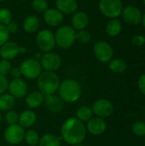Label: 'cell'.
Instances as JSON below:
<instances>
[{
    "label": "cell",
    "mask_w": 145,
    "mask_h": 146,
    "mask_svg": "<svg viewBox=\"0 0 145 146\" xmlns=\"http://www.w3.org/2000/svg\"><path fill=\"white\" fill-rule=\"evenodd\" d=\"M86 132L84 123L74 117L65 121L61 129L62 139L70 145L81 144L86 137Z\"/></svg>",
    "instance_id": "6da1fadb"
},
{
    "label": "cell",
    "mask_w": 145,
    "mask_h": 146,
    "mask_svg": "<svg viewBox=\"0 0 145 146\" xmlns=\"http://www.w3.org/2000/svg\"><path fill=\"white\" fill-rule=\"evenodd\" d=\"M58 92L59 97L63 102L74 103L79 99L82 93V89L78 81L69 79L60 83Z\"/></svg>",
    "instance_id": "7a4b0ae2"
},
{
    "label": "cell",
    "mask_w": 145,
    "mask_h": 146,
    "mask_svg": "<svg viewBox=\"0 0 145 146\" xmlns=\"http://www.w3.org/2000/svg\"><path fill=\"white\" fill-rule=\"evenodd\" d=\"M38 87L39 92L45 97L54 94L60 86L59 76L55 72L44 71L38 77Z\"/></svg>",
    "instance_id": "3957f363"
},
{
    "label": "cell",
    "mask_w": 145,
    "mask_h": 146,
    "mask_svg": "<svg viewBox=\"0 0 145 146\" xmlns=\"http://www.w3.org/2000/svg\"><path fill=\"white\" fill-rule=\"evenodd\" d=\"M54 34L56 45L62 49L70 48L76 41V31L68 25L59 27Z\"/></svg>",
    "instance_id": "277c9868"
},
{
    "label": "cell",
    "mask_w": 145,
    "mask_h": 146,
    "mask_svg": "<svg viewBox=\"0 0 145 146\" xmlns=\"http://www.w3.org/2000/svg\"><path fill=\"white\" fill-rule=\"evenodd\" d=\"M98 8L102 15L109 19H115L120 16L124 9L121 0H101Z\"/></svg>",
    "instance_id": "5b68a950"
},
{
    "label": "cell",
    "mask_w": 145,
    "mask_h": 146,
    "mask_svg": "<svg viewBox=\"0 0 145 146\" xmlns=\"http://www.w3.org/2000/svg\"><path fill=\"white\" fill-rule=\"evenodd\" d=\"M36 44L44 52H51L56 47L55 34L49 29H42L36 35Z\"/></svg>",
    "instance_id": "8992f818"
},
{
    "label": "cell",
    "mask_w": 145,
    "mask_h": 146,
    "mask_svg": "<svg viewBox=\"0 0 145 146\" xmlns=\"http://www.w3.org/2000/svg\"><path fill=\"white\" fill-rule=\"evenodd\" d=\"M20 69L21 75L28 80H35L42 73V67L38 60L35 58H27L24 60L21 65Z\"/></svg>",
    "instance_id": "52a82bcc"
},
{
    "label": "cell",
    "mask_w": 145,
    "mask_h": 146,
    "mask_svg": "<svg viewBox=\"0 0 145 146\" xmlns=\"http://www.w3.org/2000/svg\"><path fill=\"white\" fill-rule=\"evenodd\" d=\"M25 130L19 124L9 125L4 131L3 137L7 143L15 145L21 144L25 137Z\"/></svg>",
    "instance_id": "ba28073f"
},
{
    "label": "cell",
    "mask_w": 145,
    "mask_h": 146,
    "mask_svg": "<svg viewBox=\"0 0 145 146\" xmlns=\"http://www.w3.org/2000/svg\"><path fill=\"white\" fill-rule=\"evenodd\" d=\"M42 68L45 71L55 72L58 70L62 66V58L61 56L55 52H47L41 56L39 59Z\"/></svg>",
    "instance_id": "9c48e42d"
},
{
    "label": "cell",
    "mask_w": 145,
    "mask_h": 146,
    "mask_svg": "<svg viewBox=\"0 0 145 146\" xmlns=\"http://www.w3.org/2000/svg\"><path fill=\"white\" fill-rule=\"evenodd\" d=\"M93 52L95 56L101 62H109L113 59L114 50L112 46L103 40L97 41L93 47Z\"/></svg>",
    "instance_id": "30bf717a"
},
{
    "label": "cell",
    "mask_w": 145,
    "mask_h": 146,
    "mask_svg": "<svg viewBox=\"0 0 145 146\" xmlns=\"http://www.w3.org/2000/svg\"><path fill=\"white\" fill-rule=\"evenodd\" d=\"M91 110L93 114H95L97 117L103 119L110 116L113 114L114 105L109 100L101 98L94 102Z\"/></svg>",
    "instance_id": "8fae6325"
},
{
    "label": "cell",
    "mask_w": 145,
    "mask_h": 146,
    "mask_svg": "<svg viewBox=\"0 0 145 146\" xmlns=\"http://www.w3.org/2000/svg\"><path fill=\"white\" fill-rule=\"evenodd\" d=\"M122 17L124 19V21L129 24V25H138L142 21V13L141 10L132 5H129L126 8L123 9L122 10Z\"/></svg>",
    "instance_id": "7c38bea8"
},
{
    "label": "cell",
    "mask_w": 145,
    "mask_h": 146,
    "mask_svg": "<svg viewBox=\"0 0 145 146\" xmlns=\"http://www.w3.org/2000/svg\"><path fill=\"white\" fill-rule=\"evenodd\" d=\"M9 92L15 98H21L27 92V85L22 79H13L9 83Z\"/></svg>",
    "instance_id": "4fadbf2b"
},
{
    "label": "cell",
    "mask_w": 145,
    "mask_h": 146,
    "mask_svg": "<svg viewBox=\"0 0 145 146\" xmlns=\"http://www.w3.org/2000/svg\"><path fill=\"white\" fill-rule=\"evenodd\" d=\"M44 22L50 27H59L63 21V15L56 8H49L44 14Z\"/></svg>",
    "instance_id": "5bb4252c"
},
{
    "label": "cell",
    "mask_w": 145,
    "mask_h": 146,
    "mask_svg": "<svg viewBox=\"0 0 145 146\" xmlns=\"http://www.w3.org/2000/svg\"><path fill=\"white\" fill-rule=\"evenodd\" d=\"M20 54V45L12 41H8L0 47V56L2 59L10 61Z\"/></svg>",
    "instance_id": "9a60e30c"
},
{
    "label": "cell",
    "mask_w": 145,
    "mask_h": 146,
    "mask_svg": "<svg viewBox=\"0 0 145 146\" xmlns=\"http://www.w3.org/2000/svg\"><path fill=\"white\" fill-rule=\"evenodd\" d=\"M86 131L89 132L92 135H101L107 129L106 121L100 117L91 118L87 121V125L85 126Z\"/></svg>",
    "instance_id": "2e32d148"
},
{
    "label": "cell",
    "mask_w": 145,
    "mask_h": 146,
    "mask_svg": "<svg viewBox=\"0 0 145 146\" xmlns=\"http://www.w3.org/2000/svg\"><path fill=\"white\" fill-rule=\"evenodd\" d=\"M56 9L62 15H73L78 11L77 0H56Z\"/></svg>",
    "instance_id": "e0dca14e"
},
{
    "label": "cell",
    "mask_w": 145,
    "mask_h": 146,
    "mask_svg": "<svg viewBox=\"0 0 145 146\" xmlns=\"http://www.w3.org/2000/svg\"><path fill=\"white\" fill-rule=\"evenodd\" d=\"M71 24V27L75 31L85 29L89 24V16L84 11H76L74 14H73Z\"/></svg>",
    "instance_id": "ac0fdd59"
},
{
    "label": "cell",
    "mask_w": 145,
    "mask_h": 146,
    "mask_svg": "<svg viewBox=\"0 0 145 146\" xmlns=\"http://www.w3.org/2000/svg\"><path fill=\"white\" fill-rule=\"evenodd\" d=\"M44 103L46 108L52 113H60L64 108L63 101L61 99L60 97L56 96L54 94L45 96Z\"/></svg>",
    "instance_id": "d6986e66"
},
{
    "label": "cell",
    "mask_w": 145,
    "mask_h": 146,
    "mask_svg": "<svg viewBox=\"0 0 145 146\" xmlns=\"http://www.w3.org/2000/svg\"><path fill=\"white\" fill-rule=\"evenodd\" d=\"M39 26H40L39 18L35 15H30L26 16L24 19L23 24H22L24 31L28 33H33L37 32Z\"/></svg>",
    "instance_id": "ffe728a7"
},
{
    "label": "cell",
    "mask_w": 145,
    "mask_h": 146,
    "mask_svg": "<svg viewBox=\"0 0 145 146\" xmlns=\"http://www.w3.org/2000/svg\"><path fill=\"white\" fill-rule=\"evenodd\" d=\"M37 121V115L35 112L32 110H25L19 115L18 122L19 125L24 127H30L35 124Z\"/></svg>",
    "instance_id": "44dd1931"
},
{
    "label": "cell",
    "mask_w": 145,
    "mask_h": 146,
    "mask_svg": "<svg viewBox=\"0 0 145 146\" xmlns=\"http://www.w3.org/2000/svg\"><path fill=\"white\" fill-rule=\"evenodd\" d=\"M44 101V96L40 92H32L26 98V104L31 109H37Z\"/></svg>",
    "instance_id": "7402d4cb"
},
{
    "label": "cell",
    "mask_w": 145,
    "mask_h": 146,
    "mask_svg": "<svg viewBox=\"0 0 145 146\" xmlns=\"http://www.w3.org/2000/svg\"><path fill=\"white\" fill-rule=\"evenodd\" d=\"M15 104V98L9 93L0 95V111L10 110Z\"/></svg>",
    "instance_id": "603a6c76"
},
{
    "label": "cell",
    "mask_w": 145,
    "mask_h": 146,
    "mask_svg": "<svg viewBox=\"0 0 145 146\" xmlns=\"http://www.w3.org/2000/svg\"><path fill=\"white\" fill-rule=\"evenodd\" d=\"M121 31V21L117 18L110 20L106 25V33L110 37H116Z\"/></svg>",
    "instance_id": "cb8c5ba5"
},
{
    "label": "cell",
    "mask_w": 145,
    "mask_h": 146,
    "mask_svg": "<svg viewBox=\"0 0 145 146\" xmlns=\"http://www.w3.org/2000/svg\"><path fill=\"white\" fill-rule=\"evenodd\" d=\"M109 64V69L116 74H121L124 73L126 68H127V64L125 60L121 59V58H115L110 60Z\"/></svg>",
    "instance_id": "d4e9b609"
},
{
    "label": "cell",
    "mask_w": 145,
    "mask_h": 146,
    "mask_svg": "<svg viewBox=\"0 0 145 146\" xmlns=\"http://www.w3.org/2000/svg\"><path fill=\"white\" fill-rule=\"evenodd\" d=\"M61 139L62 138L51 133L44 134L39 139L38 146H61Z\"/></svg>",
    "instance_id": "484cf974"
},
{
    "label": "cell",
    "mask_w": 145,
    "mask_h": 146,
    "mask_svg": "<svg viewBox=\"0 0 145 146\" xmlns=\"http://www.w3.org/2000/svg\"><path fill=\"white\" fill-rule=\"evenodd\" d=\"M92 115H93L92 110L91 107H89L87 105H83V106L79 107L76 112L77 119H79L82 122L88 121L89 120H91L92 118Z\"/></svg>",
    "instance_id": "4316f807"
},
{
    "label": "cell",
    "mask_w": 145,
    "mask_h": 146,
    "mask_svg": "<svg viewBox=\"0 0 145 146\" xmlns=\"http://www.w3.org/2000/svg\"><path fill=\"white\" fill-rule=\"evenodd\" d=\"M39 139H40V137H39L38 132L35 130H29L26 133H25L24 139L28 145L35 146L38 145Z\"/></svg>",
    "instance_id": "83f0119b"
},
{
    "label": "cell",
    "mask_w": 145,
    "mask_h": 146,
    "mask_svg": "<svg viewBox=\"0 0 145 146\" xmlns=\"http://www.w3.org/2000/svg\"><path fill=\"white\" fill-rule=\"evenodd\" d=\"M32 7L38 13H44L49 9V4L46 0H32Z\"/></svg>",
    "instance_id": "f1b7e54d"
},
{
    "label": "cell",
    "mask_w": 145,
    "mask_h": 146,
    "mask_svg": "<svg viewBox=\"0 0 145 146\" xmlns=\"http://www.w3.org/2000/svg\"><path fill=\"white\" fill-rule=\"evenodd\" d=\"M13 20L12 13L7 8H0V24L6 26Z\"/></svg>",
    "instance_id": "f546056e"
},
{
    "label": "cell",
    "mask_w": 145,
    "mask_h": 146,
    "mask_svg": "<svg viewBox=\"0 0 145 146\" xmlns=\"http://www.w3.org/2000/svg\"><path fill=\"white\" fill-rule=\"evenodd\" d=\"M91 38V34L86 29H83L76 32V40L81 44L89 43Z\"/></svg>",
    "instance_id": "4dcf8cb0"
},
{
    "label": "cell",
    "mask_w": 145,
    "mask_h": 146,
    "mask_svg": "<svg viewBox=\"0 0 145 146\" xmlns=\"http://www.w3.org/2000/svg\"><path fill=\"white\" fill-rule=\"evenodd\" d=\"M132 133L138 137L145 136V122L144 121H137L132 127Z\"/></svg>",
    "instance_id": "1f68e13d"
},
{
    "label": "cell",
    "mask_w": 145,
    "mask_h": 146,
    "mask_svg": "<svg viewBox=\"0 0 145 146\" xmlns=\"http://www.w3.org/2000/svg\"><path fill=\"white\" fill-rule=\"evenodd\" d=\"M11 69H12V65L9 61L4 59H2L0 61V74L6 76L10 73Z\"/></svg>",
    "instance_id": "d6a6232c"
},
{
    "label": "cell",
    "mask_w": 145,
    "mask_h": 146,
    "mask_svg": "<svg viewBox=\"0 0 145 146\" xmlns=\"http://www.w3.org/2000/svg\"><path fill=\"white\" fill-rule=\"evenodd\" d=\"M19 115L14 110H9L5 115V121L9 125H15L18 123Z\"/></svg>",
    "instance_id": "836d02e7"
},
{
    "label": "cell",
    "mask_w": 145,
    "mask_h": 146,
    "mask_svg": "<svg viewBox=\"0 0 145 146\" xmlns=\"http://www.w3.org/2000/svg\"><path fill=\"white\" fill-rule=\"evenodd\" d=\"M9 36H10V34L8 32L6 27L4 25L0 24V47L3 44H5L6 42L9 41Z\"/></svg>",
    "instance_id": "e575fe53"
},
{
    "label": "cell",
    "mask_w": 145,
    "mask_h": 146,
    "mask_svg": "<svg viewBox=\"0 0 145 146\" xmlns=\"http://www.w3.org/2000/svg\"><path fill=\"white\" fill-rule=\"evenodd\" d=\"M9 80L6 76L0 74V95L5 93L9 87Z\"/></svg>",
    "instance_id": "d590c367"
},
{
    "label": "cell",
    "mask_w": 145,
    "mask_h": 146,
    "mask_svg": "<svg viewBox=\"0 0 145 146\" xmlns=\"http://www.w3.org/2000/svg\"><path fill=\"white\" fill-rule=\"evenodd\" d=\"M6 28L8 30V32L9 33V34H13V33H15L18 29H19V26L16 22H14L13 21H10L9 24H7L6 26Z\"/></svg>",
    "instance_id": "8d00e7d4"
},
{
    "label": "cell",
    "mask_w": 145,
    "mask_h": 146,
    "mask_svg": "<svg viewBox=\"0 0 145 146\" xmlns=\"http://www.w3.org/2000/svg\"><path fill=\"white\" fill-rule=\"evenodd\" d=\"M132 42L134 45L140 46V45H143L144 44H145V38L141 35H136L132 38Z\"/></svg>",
    "instance_id": "74e56055"
},
{
    "label": "cell",
    "mask_w": 145,
    "mask_h": 146,
    "mask_svg": "<svg viewBox=\"0 0 145 146\" xmlns=\"http://www.w3.org/2000/svg\"><path fill=\"white\" fill-rule=\"evenodd\" d=\"M138 87L139 91L145 95V74H142L138 80Z\"/></svg>",
    "instance_id": "f35d334b"
},
{
    "label": "cell",
    "mask_w": 145,
    "mask_h": 146,
    "mask_svg": "<svg viewBox=\"0 0 145 146\" xmlns=\"http://www.w3.org/2000/svg\"><path fill=\"white\" fill-rule=\"evenodd\" d=\"M10 75L13 79H19L21 76V72L20 68H14L10 71Z\"/></svg>",
    "instance_id": "ab89813d"
},
{
    "label": "cell",
    "mask_w": 145,
    "mask_h": 146,
    "mask_svg": "<svg viewBox=\"0 0 145 146\" xmlns=\"http://www.w3.org/2000/svg\"><path fill=\"white\" fill-rule=\"evenodd\" d=\"M26 51V49L25 46H20V53L23 54V53H25Z\"/></svg>",
    "instance_id": "60d3db41"
},
{
    "label": "cell",
    "mask_w": 145,
    "mask_h": 146,
    "mask_svg": "<svg viewBox=\"0 0 145 146\" xmlns=\"http://www.w3.org/2000/svg\"><path fill=\"white\" fill-rule=\"evenodd\" d=\"M142 21V23H143L144 27H145V14L143 15V16H142V21Z\"/></svg>",
    "instance_id": "b9f144b4"
},
{
    "label": "cell",
    "mask_w": 145,
    "mask_h": 146,
    "mask_svg": "<svg viewBox=\"0 0 145 146\" xmlns=\"http://www.w3.org/2000/svg\"><path fill=\"white\" fill-rule=\"evenodd\" d=\"M2 121H3V116H2V115H1V113H0V124H1V122H2Z\"/></svg>",
    "instance_id": "7bdbcfd3"
},
{
    "label": "cell",
    "mask_w": 145,
    "mask_h": 146,
    "mask_svg": "<svg viewBox=\"0 0 145 146\" xmlns=\"http://www.w3.org/2000/svg\"><path fill=\"white\" fill-rule=\"evenodd\" d=\"M73 146H85V145H81V144H79V145H73Z\"/></svg>",
    "instance_id": "ee69618b"
},
{
    "label": "cell",
    "mask_w": 145,
    "mask_h": 146,
    "mask_svg": "<svg viewBox=\"0 0 145 146\" xmlns=\"http://www.w3.org/2000/svg\"><path fill=\"white\" fill-rule=\"evenodd\" d=\"M3 1H5V0H0V3H1V2H3Z\"/></svg>",
    "instance_id": "f6af8a7d"
},
{
    "label": "cell",
    "mask_w": 145,
    "mask_h": 146,
    "mask_svg": "<svg viewBox=\"0 0 145 146\" xmlns=\"http://www.w3.org/2000/svg\"><path fill=\"white\" fill-rule=\"evenodd\" d=\"M20 1H22V2H24V1H26V0H20Z\"/></svg>",
    "instance_id": "bcb514c9"
},
{
    "label": "cell",
    "mask_w": 145,
    "mask_h": 146,
    "mask_svg": "<svg viewBox=\"0 0 145 146\" xmlns=\"http://www.w3.org/2000/svg\"><path fill=\"white\" fill-rule=\"evenodd\" d=\"M144 1V5H145V0H143Z\"/></svg>",
    "instance_id": "7dc6e473"
},
{
    "label": "cell",
    "mask_w": 145,
    "mask_h": 146,
    "mask_svg": "<svg viewBox=\"0 0 145 146\" xmlns=\"http://www.w3.org/2000/svg\"><path fill=\"white\" fill-rule=\"evenodd\" d=\"M0 146H1V145H0Z\"/></svg>",
    "instance_id": "c3c4849f"
}]
</instances>
